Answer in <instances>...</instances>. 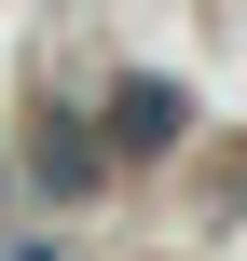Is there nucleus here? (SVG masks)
I'll return each instance as SVG.
<instances>
[{
    "label": "nucleus",
    "mask_w": 247,
    "mask_h": 261,
    "mask_svg": "<svg viewBox=\"0 0 247 261\" xmlns=\"http://www.w3.org/2000/svg\"><path fill=\"white\" fill-rule=\"evenodd\" d=\"M179 124H193V96H179V83H151V69H138V83H110V151H165Z\"/></svg>",
    "instance_id": "f257e3e1"
},
{
    "label": "nucleus",
    "mask_w": 247,
    "mask_h": 261,
    "mask_svg": "<svg viewBox=\"0 0 247 261\" xmlns=\"http://www.w3.org/2000/svg\"><path fill=\"white\" fill-rule=\"evenodd\" d=\"M41 179H55V193H83V179H96V138H69V124H55V138H41Z\"/></svg>",
    "instance_id": "f03ea898"
}]
</instances>
